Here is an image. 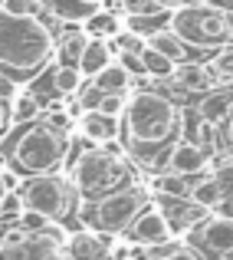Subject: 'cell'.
<instances>
[{
	"instance_id": "obj_1",
	"label": "cell",
	"mask_w": 233,
	"mask_h": 260,
	"mask_svg": "<svg viewBox=\"0 0 233 260\" xmlns=\"http://www.w3.org/2000/svg\"><path fill=\"white\" fill-rule=\"evenodd\" d=\"M56 56V40L36 13H7L0 7V70L10 76H36Z\"/></svg>"
},
{
	"instance_id": "obj_2",
	"label": "cell",
	"mask_w": 233,
	"mask_h": 260,
	"mask_svg": "<svg viewBox=\"0 0 233 260\" xmlns=\"http://www.w3.org/2000/svg\"><path fill=\"white\" fill-rule=\"evenodd\" d=\"M122 119H125L132 145L145 148V145H161L177 128V109L161 92H138L128 99V109L122 112Z\"/></svg>"
},
{
	"instance_id": "obj_3",
	"label": "cell",
	"mask_w": 233,
	"mask_h": 260,
	"mask_svg": "<svg viewBox=\"0 0 233 260\" xmlns=\"http://www.w3.org/2000/svg\"><path fill=\"white\" fill-rule=\"evenodd\" d=\"M63 155H66V132L53 128L50 122L36 128H26L23 135L13 139V148H10V161L26 175L56 172Z\"/></svg>"
},
{
	"instance_id": "obj_4",
	"label": "cell",
	"mask_w": 233,
	"mask_h": 260,
	"mask_svg": "<svg viewBox=\"0 0 233 260\" xmlns=\"http://www.w3.org/2000/svg\"><path fill=\"white\" fill-rule=\"evenodd\" d=\"M171 30L187 40L190 50L194 46H210V43L230 40L223 10H217V7H177L171 13Z\"/></svg>"
},
{
	"instance_id": "obj_5",
	"label": "cell",
	"mask_w": 233,
	"mask_h": 260,
	"mask_svg": "<svg viewBox=\"0 0 233 260\" xmlns=\"http://www.w3.org/2000/svg\"><path fill=\"white\" fill-rule=\"evenodd\" d=\"M125 178V161L108 152H82L72 168V184L82 194H105Z\"/></svg>"
},
{
	"instance_id": "obj_6",
	"label": "cell",
	"mask_w": 233,
	"mask_h": 260,
	"mask_svg": "<svg viewBox=\"0 0 233 260\" xmlns=\"http://www.w3.org/2000/svg\"><path fill=\"white\" fill-rule=\"evenodd\" d=\"M145 208V191L141 188H122L105 194L92 211V224L99 231H112V234H122L128 224L135 221V214Z\"/></svg>"
},
{
	"instance_id": "obj_7",
	"label": "cell",
	"mask_w": 233,
	"mask_h": 260,
	"mask_svg": "<svg viewBox=\"0 0 233 260\" xmlns=\"http://www.w3.org/2000/svg\"><path fill=\"white\" fill-rule=\"evenodd\" d=\"M23 208H36V211H43V214H50L53 221L56 217H63L66 214V198H69V184L63 181V178H56L53 172H46V175H36L30 184H26L23 191Z\"/></svg>"
},
{
	"instance_id": "obj_8",
	"label": "cell",
	"mask_w": 233,
	"mask_h": 260,
	"mask_svg": "<svg viewBox=\"0 0 233 260\" xmlns=\"http://www.w3.org/2000/svg\"><path fill=\"white\" fill-rule=\"evenodd\" d=\"M125 237L132 244H141V247H154V244H164L171 237V224L168 217H164V211L158 208H141L138 214H135V221L125 228Z\"/></svg>"
},
{
	"instance_id": "obj_9",
	"label": "cell",
	"mask_w": 233,
	"mask_h": 260,
	"mask_svg": "<svg viewBox=\"0 0 233 260\" xmlns=\"http://www.w3.org/2000/svg\"><path fill=\"white\" fill-rule=\"evenodd\" d=\"M190 241L201 250H210V254H230L233 250V217H207L201 221L194 231H190Z\"/></svg>"
},
{
	"instance_id": "obj_10",
	"label": "cell",
	"mask_w": 233,
	"mask_h": 260,
	"mask_svg": "<svg viewBox=\"0 0 233 260\" xmlns=\"http://www.w3.org/2000/svg\"><path fill=\"white\" fill-rule=\"evenodd\" d=\"M207 165H210V152L190 139L174 142V148L168 155V168L171 172H181V175H204Z\"/></svg>"
},
{
	"instance_id": "obj_11",
	"label": "cell",
	"mask_w": 233,
	"mask_h": 260,
	"mask_svg": "<svg viewBox=\"0 0 233 260\" xmlns=\"http://www.w3.org/2000/svg\"><path fill=\"white\" fill-rule=\"evenodd\" d=\"M79 132H82V139L102 145L105 139H115L122 132V122H119V115H108L102 109H86L79 115Z\"/></svg>"
},
{
	"instance_id": "obj_12",
	"label": "cell",
	"mask_w": 233,
	"mask_h": 260,
	"mask_svg": "<svg viewBox=\"0 0 233 260\" xmlns=\"http://www.w3.org/2000/svg\"><path fill=\"white\" fill-rule=\"evenodd\" d=\"M105 63H112V46H108V40L105 37H89L86 46H82V56H79V73L86 79H92Z\"/></svg>"
},
{
	"instance_id": "obj_13",
	"label": "cell",
	"mask_w": 233,
	"mask_h": 260,
	"mask_svg": "<svg viewBox=\"0 0 233 260\" xmlns=\"http://www.w3.org/2000/svg\"><path fill=\"white\" fill-rule=\"evenodd\" d=\"M66 254L72 260H112L108 257V247L99 241V234H92V231L72 234L69 241H66Z\"/></svg>"
},
{
	"instance_id": "obj_14",
	"label": "cell",
	"mask_w": 233,
	"mask_h": 260,
	"mask_svg": "<svg viewBox=\"0 0 233 260\" xmlns=\"http://www.w3.org/2000/svg\"><path fill=\"white\" fill-rule=\"evenodd\" d=\"M148 46H154V50H161L164 56H171L174 63H184V59L190 56V43L184 37H177L171 26H164V30H154L151 37H145Z\"/></svg>"
},
{
	"instance_id": "obj_15",
	"label": "cell",
	"mask_w": 233,
	"mask_h": 260,
	"mask_svg": "<svg viewBox=\"0 0 233 260\" xmlns=\"http://www.w3.org/2000/svg\"><path fill=\"white\" fill-rule=\"evenodd\" d=\"M92 83L99 86L102 92H128V86H132V73L125 70L122 59H112V63H105L92 76Z\"/></svg>"
},
{
	"instance_id": "obj_16",
	"label": "cell",
	"mask_w": 233,
	"mask_h": 260,
	"mask_svg": "<svg viewBox=\"0 0 233 260\" xmlns=\"http://www.w3.org/2000/svg\"><path fill=\"white\" fill-rule=\"evenodd\" d=\"M194 178L197 175H181V172H164V175H158L154 178V191L158 194H164V198H177V201H184V198H190V188H194Z\"/></svg>"
},
{
	"instance_id": "obj_17",
	"label": "cell",
	"mask_w": 233,
	"mask_h": 260,
	"mask_svg": "<svg viewBox=\"0 0 233 260\" xmlns=\"http://www.w3.org/2000/svg\"><path fill=\"white\" fill-rule=\"evenodd\" d=\"M56 20H89L99 10V0H43Z\"/></svg>"
},
{
	"instance_id": "obj_18",
	"label": "cell",
	"mask_w": 233,
	"mask_h": 260,
	"mask_svg": "<svg viewBox=\"0 0 233 260\" xmlns=\"http://www.w3.org/2000/svg\"><path fill=\"white\" fill-rule=\"evenodd\" d=\"M174 79L181 83L184 89H207L214 83V66H204V63H177L174 70Z\"/></svg>"
},
{
	"instance_id": "obj_19",
	"label": "cell",
	"mask_w": 233,
	"mask_h": 260,
	"mask_svg": "<svg viewBox=\"0 0 233 260\" xmlns=\"http://www.w3.org/2000/svg\"><path fill=\"white\" fill-rule=\"evenodd\" d=\"M190 201L201 204L204 211H214L223 204V184L217 178H194V188H190Z\"/></svg>"
},
{
	"instance_id": "obj_20",
	"label": "cell",
	"mask_w": 233,
	"mask_h": 260,
	"mask_svg": "<svg viewBox=\"0 0 233 260\" xmlns=\"http://www.w3.org/2000/svg\"><path fill=\"white\" fill-rule=\"evenodd\" d=\"M43 115V102L36 92H13L10 95V122H33Z\"/></svg>"
},
{
	"instance_id": "obj_21",
	"label": "cell",
	"mask_w": 233,
	"mask_h": 260,
	"mask_svg": "<svg viewBox=\"0 0 233 260\" xmlns=\"http://www.w3.org/2000/svg\"><path fill=\"white\" fill-rule=\"evenodd\" d=\"M122 23H125L132 33L151 37L154 30H164V26H171V13H168V10H158V13H125V20H122Z\"/></svg>"
},
{
	"instance_id": "obj_22",
	"label": "cell",
	"mask_w": 233,
	"mask_h": 260,
	"mask_svg": "<svg viewBox=\"0 0 233 260\" xmlns=\"http://www.w3.org/2000/svg\"><path fill=\"white\" fill-rule=\"evenodd\" d=\"M141 63H145V76H151V79H174L177 63L171 56H164L161 50H154V46H145V50H141Z\"/></svg>"
},
{
	"instance_id": "obj_23",
	"label": "cell",
	"mask_w": 233,
	"mask_h": 260,
	"mask_svg": "<svg viewBox=\"0 0 233 260\" xmlns=\"http://www.w3.org/2000/svg\"><path fill=\"white\" fill-rule=\"evenodd\" d=\"M82 83H86V76L79 73V66H72V63H59V66H53V89H56L59 95H76Z\"/></svg>"
},
{
	"instance_id": "obj_24",
	"label": "cell",
	"mask_w": 233,
	"mask_h": 260,
	"mask_svg": "<svg viewBox=\"0 0 233 260\" xmlns=\"http://www.w3.org/2000/svg\"><path fill=\"white\" fill-rule=\"evenodd\" d=\"M197 112H201L210 125H220V122L230 119V99H227V95H220V92H214V95H207V99L201 102Z\"/></svg>"
},
{
	"instance_id": "obj_25",
	"label": "cell",
	"mask_w": 233,
	"mask_h": 260,
	"mask_svg": "<svg viewBox=\"0 0 233 260\" xmlns=\"http://www.w3.org/2000/svg\"><path fill=\"white\" fill-rule=\"evenodd\" d=\"M122 26H125V23H122L119 17H112V13H102V10H95L92 17H89V30H92L95 37H105V40L119 37Z\"/></svg>"
},
{
	"instance_id": "obj_26",
	"label": "cell",
	"mask_w": 233,
	"mask_h": 260,
	"mask_svg": "<svg viewBox=\"0 0 233 260\" xmlns=\"http://www.w3.org/2000/svg\"><path fill=\"white\" fill-rule=\"evenodd\" d=\"M86 33L79 30V26H69V37L63 40V50H59V59L63 63H72V66H79V56H82V46H86Z\"/></svg>"
},
{
	"instance_id": "obj_27",
	"label": "cell",
	"mask_w": 233,
	"mask_h": 260,
	"mask_svg": "<svg viewBox=\"0 0 233 260\" xmlns=\"http://www.w3.org/2000/svg\"><path fill=\"white\" fill-rule=\"evenodd\" d=\"M17 224L23 231H30V234H43V231L53 224V217L43 214V211H36V208H23V211H20V217H17Z\"/></svg>"
},
{
	"instance_id": "obj_28",
	"label": "cell",
	"mask_w": 233,
	"mask_h": 260,
	"mask_svg": "<svg viewBox=\"0 0 233 260\" xmlns=\"http://www.w3.org/2000/svg\"><path fill=\"white\" fill-rule=\"evenodd\" d=\"M76 95H79L76 102L82 106V112H86V109H99V106H102V95H105V92H102V89L95 86V83H89V86L82 83V89H79Z\"/></svg>"
},
{
	"instance_id": "obj_29",
	"label": "cell",
	"mask_w": 233,
	"mask_h": 260,
	"mask_svg": "<svg viewBox=\"0 0 233 260\" xmlns=\"http://www.w3.org/2000/svg\"><path fill=\"white\" fill-rule=\"evenodd\" d=\"M102 112H108V115H119V119H122V112H125V109H128V95L125 92H105V95H102Z\"/></svg>"
},
{
	"instance_id": "obj_30",
	"label": "cell",
	"mask_w": 233,
	"mask_h": 260,
	"mask_svg": "<svg viewBox=\"0 0 233 260\" xmlns=\"http://www.w3.org/2000/svg\"><path fill=\"white\" fill-rule=\"evenodd\" d=\"M20 211H23V194H20V191H7L4 201H0V214L4 217H20Z\"/></svg>"
},
{
	"instance_id": "obj_31",
	"label": "cell",
	"mask_w": 233,
	"mask_h": 260,
	"mask_svg": "<svg viewBox=\"0 0 233 260\" xmlns=\"http://www.w3.org/2000/svg\"><path fill=\"white\" fill-rule=\"evenodd\" d=\"M122 10L125 13H158V10H168V7L158 4V0H122Z\"/></svg>"
},
{
	"instance_id": "obj_32",
	"label": "cell",
	"mask_w": 233,
	"mask_h": 260,
	"mask_svg": "<svg viewBox=\"0 0 233 260\" xmlns=\"http://www.w3.org/2000/svg\"><path fill=\"white\" fill-rule=\"evenodd\" d=\"M0 7H4L7 13H20V17H23V13H40L43 0H4Z\"/></svg>"
},
{
	"instance_id": "obj_33",
	"label": "cell",
	"mask_w": 233,
	"mask_h": 260,
	"mask_svg": "<svg viewBox=\"0 0 233 260\" xmlns=\"http://www.w3.org/2000/svg\"><path fill=\"white\" fill-rule=\"evenodd\" d=\"M46 122H50L53 128H59V132H72V115L66 112V109H50V115H46Z\"/></svg>"
},
{
	"instance_id": "obj_34",
	"label": "cell",
	"mask_w": 233,
	"mask_h": 260,
	"mask_svg": "<svg viewBox=\"0 0 233 260\" xmlns=\"http://www.w3.org/2000/svg\"><path fill=\"white\" fill-rule=\"evenodd\" d=\"M132 250H135V244L128 237H119L115 244H108V257L112 260H132Z\"/></svg>"
},
{
	"instance_id": "obj_35",
	"label": "cell",
	"mask_w": 233,
	"mask_h": 260,
	"mask_svg": "<svg viewBox=\"0 0 233 260\" xmlns=\"http://www.w3.org/2000/svg\"><path fill=\"white\" fill-rule=\"evenodd\" d=\"M122 63H125V70L132 73V76H145V63H141L138 53H125L122 50Z\"/></svg>"
},
{
	"instance_id": "obj_36",
	"label": "cell",
	"mask_w": 233,
	"mask_h": 260,
	"mask_svg": "<svg viewBox=\"0 0 233 260\" xmlns=\"http://www.w3.org/2000/svg\"><path fill=\"white\" fill-rule=\"evenodd\" d=\"M0 178H4L7 191H20V184H23V178L13 172V168H0Z\"/></svg>"
},
{
	"instance_id": "obj_37",
	"label": "cell",
	"mask_w": 233,
	"mask_h": 260,
	"mask_svg": "<svg viewBox=\"0 0 233 260\" xmlns=\"http://www.w3.org/2000/svg\"><path fill=\"white\" fill-rule=\"evenodd\" d=\"M161 260H201V257H197V250H190V247H174V250H168Z\"/></svg>"
},
{
	"instance_id": "obj_38",
	"label": "cell",
	"mask_w": 233,
	"mask_h": 260,
	"mask_svg": "<svg viewBox=\"0 0 233 260\" xmlns=\"http://www.w3.org/2000/svg\"><path fill=\"white\" fill-rule=\"evenodd\" d=\"M99 148H102V152H108V155H115V158H122V155H125V145L119 142V135H115V139H105Z\"/></svg>"
},
{
	"instance_id": "obj_39",
	"label": "cell",
	"mask_w": 233,
	"mask_h": 260,
	"mask_svg": "<svg viewBox=\"0 0 233 260\" xmlns=\"http://www.w3.org/2000/svg\"><path fill=\"white\" fill-rule=\"evenodd\" d=\"M7 125H10V112H7V106H4V99H0V135L7 132Z\"/></svg>"
},
{
	"instance_id": "obj_40",
	"label": "cell",
	"mask_w": 233,
	"mask_h": 260,
	"mask_svg": "<svg viewBox=\"0 0 233 260\" xmlns=\"http://www.w3.org/2000/svg\"><path fill=\"white\" fill-rule=\"evenodd\" d=\"M7 95H13V83L7 76H0V99H7Z\"/></svg>"
},
{
	"instance_id": "obj_41",
	"label": "cell",
	"mask_w": 233,
	"mask_h": 260,
	"mask_svg": "<svg viewBox=\"0 0 233 260\" xmlns=\"http://www.w3.org/2000/svg\"><path fill=\"white\" fill-rule=\"evenodd\" d=\"M217 70H223V73H227V76L233 79V56H223L220 63H217Z\"/></svg>"
},
{
	"instance_id": "obj_42",
	"label": "cell",
	"mask_w": 233,
	"mask_h": 260,
	"mask_svg": "<svg viewBox=\"0 0 233 260\" xmlns=\"http://www.w3.org/2000/svg\"><path fill=\"white\" fill-rule=\"evenodd\" d=\"M223 20H227V33H230V40H233V10H223Z\"/></svg>"
},
{
	"instance_id": "obj_43",
	"label": "cell",
	"mask_w": 233,
	"mask_h": 260,
	"mask_svg": "<svg viewBox=\"0 0 233 260\" xmlns=\"http://www.w3.org/2000/svg\"><path fill=\"white\" fill-rule=\"evenodd\" d=\"M40 260H66V257H63V254H56V250H50V254H43Z\"/></svg>"
},
{
	"instance_id": "obj_44",
	"label": "cell",
	"mask_w": 233,
	"mask_h": 260,
	"mask_svg": "<svg viewBox=\"0 0 233 260\" xmlns=\"http://www.w3.org/2000/svg\"><path fill=\"white\" fill-rule=\"evenodd\" d=\"M158 4H164V7H177L181 0H158Z\"/></svg>"
},
{
	"instance_id": "obj_45",
	"label": "cell",
	"mask_w": 233,
	"mask_h": 260,
	"mask_svg": "<svg viewBox=\"0 0 233 260\" xmlns=\"http://www.w3.org/2000/svg\"><path fill=\"white\" fill-rule=\"evenodd\" d=\"M4 194H7V184H4V178H0V201H4Z\"/></svg>"
},
{
	"instance_id": "obj_46",
	"label": "cell",
	"mask_w": 233,
	"mask_h": 260,
	"mask_svg": "<svg viewBox=\"0 0 233 260\" xmlns=\"http://www.w3.org/2000/svg\"><path fill=\"white\" fill-rule=\"evenodd\" d=\"M217 260H233V250H230V254H220V257H217Z\"/></svg>"
},
{
	"instance_id": "obj_47",
	"label": "cell",
	"mask_w": 233,
	"mask_h": 260,
	"mask_svg": "<svg viewBox=\"0 0 233 260\" xmlns=\"http://www.w3.org/2000/svg\"><path fill=\"white\" fill-rule=\"evenodd\" d=\"M227 122H233V99H230V119Z\"/></svg>"
}]
</instances>
